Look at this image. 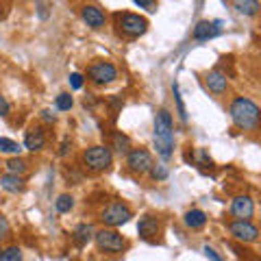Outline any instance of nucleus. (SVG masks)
<instances>
[{"label": "nucleus", "instance_id": "nucleus-1", "mask_svg": "<svg viewBox=\"0 0 261 261\" xmlns=\"http://www.w3.org/2000/svg\"><path fill=\"white\" fill-rule=\"evenodd\" d=\"M154 146L161 159H170L174 152V124L168 109L154 113Z\"/></svg>", "mask_w": 261, "mask_h": 261}, {"label": "nucleus", "instance_id": "nucleus-2", "mask_svg": "<svg viewBox=\"0 0 261 261\" xmlns=\"http://www.w3.org/2000/svg\"><path fill=\"white\" fill-rule=\"evenodd\" d=\"M228 113H231L233 124L238 128H242V130H255L259 126L261 109L250 100V98L238 96L231 102V107H228Z\"/></svg>", "mask_w": 261, "mask_h": 261}, {"label": "nucleus", "instance_id": "nucleus-3", "mask_svg": "<svg viewBox=\"0 0 261 261\" xmlns=\"http://www.w3.org/2000/svg\"><path fill=\"white\" fill-rule=\"evenodd\" d=\"M116 27L122 35L135 39L148 31V20L140 13H116Z\"/></svg>", "mask_w": 261, "mask_h": 261}, {"label": "nucleus", "instance_id": "nucleus-4", "mask_svg": "<svg viewBox=\"0 0 261 261\" xmlns=\"http://www.w3.org/2000/svg\"><path fill=\"white\" fill-rule=\"evenodd\" d=\"M83 163L92 172H105L113 163V152L107 146H92V148H87L83 152Z\"/></svg>", "mask_w": 261, "mask_h": 261}, {"label": "nucleus", "instance_id": "nucleus-5", "mask_svg": "<svg viewBox=\"0 0 261 261\" xmlns=\"http://www.w3.org/2000/svg\"><path fill=\"white\" fill-rule=\"evenodd\" d=\"M94 242L96 246L102 252H111V255H118L126 248V240L116 231V228H100V231L94 233Z\"/></svg>", "mask_w": 261, "mask_h": 261}, {"label": "nucleus", "instance_id": "nucleus-6", "mask_svg": "<svg viewBox=\"0 0 261 261\" xmlns=\"http://www.w3.org/2000/svg\"><path fill=\"white\" fill-rule=\"evenodd\" d=\"M130 218H133V211H130V207L124 205V202H118V200L111 202V205H107V207L102 209V214H100L102 224L109 226V228H116V226L126 224Z\"/></svg>", "mask_w": 261, "mask_h": 261}, {"label": "nucleus", "instance_id": "nucleus-7", "mask_svg": "<svg viewBox=\"0 0 261 261\" xmlns=\"http://www.w3.org/2000/svg\"><path fill=\"white\" fill-rule=\"evenodd\" d=\"M87 79L92 81L94 85H109L118 79V70H116V65L109 61H96L89 65Z\"/></svg>", "mask_w": 261, "mask_h": 261}, {"label": "nucleus", "instance_id": "nucleus-8", "mask_svg": "<svg viewBox=\"0 0 261 261\" xmlns=\"http://www.w3.org/2000/svg\"><path fill=\"white\" fill-rule=\"evenodd\" d=\"M126 166L133 174H146L152 168V154L146 148H133L126 152Z\"/></svg>", "mask_w": 261, "mask_h": 261}, {"label": "nucleus", "instance_id": "nucleus-9", "mask_svg": "<svg viewBox=\"0 0 261 261\" xmlns=\"http://www.w3.org/2000/svg\"><path fill=\"white\" fill-rule=\"evenodd\" d=\"M228 233L238 242H244V244H252L259 240V228L252 224L250 220H233V222L228 224Z\"/></svg>", "mask_w": 261, "mask_h": 261}, {"label": "nucleus", "instance_id": "nucleus-10", "mask_svg": "<svg viewBox=\"0 0 261 261\" xmlns=\"http://www.w3.org/2000/svg\"><path fill=\"white\" fill-rule=\"evenodd\" d=\"M231 216L235 220H250L255 216V202H252L250 196H246V194L235 196L231 200Z\"/></svg>", "mask_w": 261, "mask_h": 261}, {"label": "nucleus", "instance_id": "nucleus-11", "mask_svg": "<svg viewBox=\"0 0 261 261\" xmlns=\"http://www.w3.org/2000/svg\"><path fill=\"white\" fill-rule=\"evenodd\" d=\"M81 18H83V22L87 24L89 29H102L105 27V22H107V18H105V13L98 9L96 5H85V7H81Z\"/></svg>", "mask_w": 261, "mask_h": 261}, {"label": "nucleus", "instance_id": "nucleus-12", "mask_svg": "<svg viewBox=\"0 0 261 261\" xmlns=\"http://www.w3.org/2000/svg\"><path fill=\"white\" fill-rule=\"evenodd\" d=\"M137 233H140L142 240L152 242L154 238H157V233H159V220L152 218V216L140 218V224H137Z\"/></svg>", "mask_w": 261, "mask_h": 261}, {"label": "nucleus", "instance_id": "nucleus-13", "mask_svg": "<svg viewBox=\"0 0 261 261\" xmlns=\"http://www.w3.org/2000/svg\"><path fill=\"white\" fill-rule=\"evenodd\" d=\"M205 85L209 92H214V94H224L226 92V87H228V79L224 72H220V70H211L209 74L205 76Z\"/></svg>", "mask_w": 261, "mask_h": 261}, {"label": "nucleus", "instance_id": "nucleus-14", "mask_svg": "<svg viewBox=\"0 0 261 261\" xmlns=\"http://www.w3.org/2000/svg\"><path fill=\"white\" fill-rule=\"evenodd\" d=\"M46 146V133L42 128H31L27 135H24V148L31 152H39Z\"/></svg>", "mask_w": 261, "mask_h": 261}, {"label": "nucleus", "instance_id": "nucleus-15", "mask_svg": "<svg viewBox=\"0 0 261 261\" xmlns=\"http://www.w3.org/2000/svg\"><path fill=\"white\" fill-rule=\"evenodd\" d=\"M194 39L196 42H205V39H211V37H216L220 35V29H218V22H209V20H202L198 22L194 27Z\"/></svg>", "mask_w": 261, "mask_h": 261}, {"label": "nucleus", "instance_id": "nucleus-16", "mask_svg": "<svg viewBox=\"0 0 261 261\" xmlns=\"http://www.w3.org/2000/svg\"><path fill=\"white\" fill-rule=\"evenodd\" d=\"M0 187L9 194H22L27 190V181L18 174H3L0 176Z\"/></svg>", "mask_w": 261, "mask_h": 261}, {"label": "nucleus", "instance_id": "nucleus-17", "mask_svg": "<svg viewBox=\"0 0 261 261\" xmlns=\"http://www.w3.org/2000/svg\"><path fill=\"white\" fill-rule=\"evenodd\" d=\"M183 222L187 228H192V231H198L207 224V214L202 209H190L187 214L183 216Z\"/></svg>", "mask_w": 261, "mask_h": 261}, {"label": "nucleus", "instance_id": "nucleus-18", "mask_svg": "<svg viewBox=\"0 0 261 261\" xmlns=\"http://www.w3.org/2000/svg\"><path fill=\"white\" fill-rule=\"evenodd\" d=\"M233 9L240 15H246V18H252L261 11V3L259 0H233Z\"/></svg>", "mask_w": 261, "mask_h": 261}, {"label": "nucleus", "instance_id": "nucleus-19", "mask_svg": "<svg viewBox=\"0 0 261 261\" xmlns=\"http://www.w3.org/2000/svg\"><path fill=\"white\" fill-rule=\"evenodd\" d=\"M94 226L92 224H79L74 228V242L79 244V246H85L87 242H92L94 240Z\"/></svg>", "mask_w": 261, "mask_h": 261}, {"label": "nucleus", "instance_id": "nucleus-20", "mask_svg": "<svg viewBox=\"0 0 261 261\" xmlns=\"http://www.w3.org/2000/svg\"><path fill=\"white\" fill-rule=\"evenodd\" d=\"M27 168H29V163L24 161L22 157H18V154L5 161V170H7V174H18V176H22L24 172H27Z\"/></svg>", "mask_w": 261, "mask_h": 261}, {"label": "nucleus", "instance_id": "nucleus-21", "mask_svg": "<svg viewBox=\"0 0 261 261\" xmlns=\"http://www.w3.org/2000/svg\"><path fill=\"white\" fill-rule=\"evenodd\" d=\"M55 209L59 211V214H70V211L74 209V198H72L70 194H61L59 198L55 200Z\"/></svg>", "mask_w": 261, "mask_h": 261}, {"label": "nucleus", "instance_id": "nucleus-22", "mask_svg": "<svg viewBox=\"0 0 261 261\" xmlns=\"http://www.w3.org/2000/svg\"><path fill=\"white\" fill-rule=\"evenodd\" d=\"M113 148H116L120 154H126L130 150V140L128 135H124L122 130H118L116 135H113Z\"/></svg>", "mask_w": 261, "mask_h": 261}, {"label": "nucleus", "instance_id": "nucleus-23", "mask_svg": "<svg viewBox=\"0 0 261 261\" xmlns=\"http://www.w3.org/2000/svg\"><path fill=\"white\" fill-rule=\"evenodd\" d=\"M20 150H22V146L18 142L9 140V137H0V152H5V154H20Z\"/></svg>", "mask_w": 261, "mask_h": 261}, {"label": "nucleus", "instance_id": "nucleus-24", "mask_svg": "<svg viewBox=\"0 0 261 261\" xmlns=\"http://www.w3.org/2000/svg\"><path fill=\"white\" fill-rule=\"evenodd\" d=\"M148 174H150L152 181H166V178H168V166H163V163H157V166H154V163H152V168L148 170Z\"/></svg>", "mask_w": 261, "mask_h": 261}, {"label": "nucleus", "instance_id": "nucleus-25", "mask_svg": "<svg viewBox=\"0 0 261 261\" xmlns=\"http://www.w3.org/2000/svg\"><path fill=\"white\" fill-rule=\"evenodd\" d=\"M72 105H74V100H72V96L70 94H59L57 96V100H55V107L59 109V111H70L72 109Z\"/></svg>", "mask_w": 261, "mask_h": 261}, {"label": "nucleus", "instance_id": "nucleus-26", "mask_svg": "<svg viewBox=\"0 0 261 261\" xmlns=\"http://www.w3.org/2000/svg\"><path fill=\"white\" fill-rule=\"evenodd\" d=\"M172 94H174V100H176V109H178V116H181L183 122H187V109L183 105V98H181V92H178V85L172 83Z\"/></svg>", "mask_w": 261, "mask_h": 261}, {"label": "nucleus", "instance_id": "nucleus-27", "mask_svg": "<svg viewBox=\"0 0 261 261\" xmlns=\"http://www.w3.org/2000/svg\"><path fill=\"white\" fill-rule=\"evenodd\" d=\"M0 261H22V250L18 246H9L7 250H3V259Z\"/></svg>", "mask_w": 261, "mask_h": 261}, {"label": "nucleus", "instance_id": "nucleus-28", "mask_svg": "<svg viewBox=\"0 0 261 261\" xmlns=\"http://www.w3.org/2000/svg\"><path fill=\"white\" fill-rule=\"evenodd\" d=\"M9 233H11L9 220H7L5 216H0V242H5L7 238H9Z\"/></svg>", "mask_w": 261, "mask_h": 261}, {"label": "nucleus", "instance_id": "nucleus-29", "mask_svg": "<svg viewBox=\"0 0 261 261\" xmlns=\"http://www.w3.org/2000/svg\"><path fill=\"white\" fill-rule=\"evenodd\" d=\"M133 3L140 7V9H146L148 13H154V11H157V0H133Z\"/></svg>", "mask_w": 261, "mask_h": 261}, {"label": "nucleus", "instance_id": "nucleus-30", "mask_svg": "<svg viewBox=\"0 0 261 261\" xmlns=\"http://www.w3.org/2000/svg\"><path fill=\"white\" fill-rule=\"evenodd\" d=\"M83 83H85L83 74H79V72H72V74H70V87L72 89H81V87H83Z\"/></svg>", "mask_w": 261, "mask_h": 261}, {"label": "nucleus", "instance_id": "nucleus-31", "mask_svg": "<svg viewBox=\"0 0 261 261\" xmlns=\"http://www.w3.org/2000/svg\"><path fill=\"white\" fill-rule=\"evenodd\" d=\"M9 111H11V105H9V100H7L5 96H0V116H9Z\"/></svg>", "mask_w": 261, "mask_h": 261}, {"label": "nucleus", "instance_id": "nucleus-32", "mask_svg": "<svg viewBox=\"0 0 261 261\" xmlns=\"http://www.w3.org/2000/svg\"><path fill=\"white\" fill-rule=\"evenodd\" d=\"M202 252H205V255H207V259H211V261H222V257H220L218 252H216L214 248H209V246H205V248H202Z\"/></svg>", "mask_w": 261, "mask_h": 261}, {"label": "nucleus", "instance_id": "nucleus-33", "mask_svg": "<svg viewBox=\"0 0 261 261\" xmlns=\"http://www.w3.org/2000/svg\"><path fill=\"white\" fill-rule=\"evenodd\" d=\"M37 9H39V18L46 20L48 18V11H46V5L42 3V0H37Z\"/></svg>", "mask_w": 261, "mask_h": 261}, {"label": "nucleus", "instance_id": "nucleus-34", "mask_svg": "<svg viewBox=\"0 0 261 261\" xmlns=\"http://www.w3.org/2000/svg\"><path fill=\"white\" fill-rule=\"evenodd\" d=\"M42 120H46V122H55V120H57V116H55V113H53V111H48V109H44V111H42Z\"/></svg>", "mask_w": 261, "mask_h": 261}, {"label": "nucleus", "instance_id": "nucleus-35", "mask_svg": "<svg viewBox=\"0 0 261 261\" xmlns=\"http://www.w3.org/2000/svg\"><path fill=\"white\" fill-rule=\"evenodd\" d=\"M68 146H70V142H68V140H65V142L61 144V150H59L61 157H63V154H68Z\"/></svg>", "mask_w": 261, "mask_h": 261}, {"label": "nucleus", "instance_id": "nucleus-36", "mask_svg": "<svg viewBox=\"0 0 261 261\" xmlns=\"http://www.w3.org/2000/svg\"><path fill=\"white\" fill-rule=\"evenodd\" d=\"M5 15H7V9H5V5H3V3H0V20H3V18H5Z\"/></svg>", "mask_w": 261, "mask_h": 261}, {"label": "nucleus", "instance_id": "nucleus-37", "mask_svg": "<svg viewBox=\"0 0 261 261\" xmlns=\"http://www.w3.org/2000/svg\"><path fill=\"white\" fill-rule=\"evenodd\" d=\"M0 259H3V248H0Z\"/></svg>", "mask_w": 261, "mask_h": 261}]
</instances>
